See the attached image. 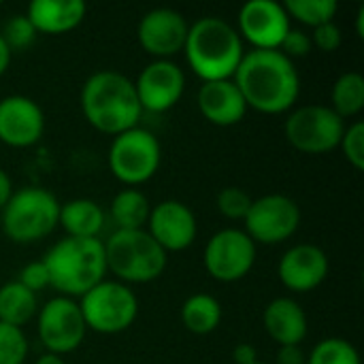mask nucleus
<instances>
[{"label": "nucleus", "instance_id": "1", "mask_svg": "<svg viewBox=\"0 0 364 364\" xmlns=\"http://www.w3.org/2000/svg\"><path fill=\"white\" fill-rule=\"evenodd\" d=\"M247 109L267 115L290 111L301 94V77L294 62L279 51L252 49L245 51L235 77Z\"/></svg>", "mask_w": 364, "mask_h": 364}, {"label": "nucleus", "instance_id": "2", "mask_svg": "<svg viewBox=\"0 0 364 364\" xmlns=\"http://www.w3.org/2000/svg\"><path fill=\"white\" fill-rule=\"evenodd\" d=\"M81 111L92 128L109 136L136 128L143 115L134 83L115 70H100L87 77L81 87Z\"/></svg>", "mask_w": 364, "mask_h": 364}, {"label": "nucleus", "instance_id": "3", "mask_svg": "<svg viewBox=\"0 0 364 364\" xmlns=\"http://www.w3.org/2000/svg\"><path fill=\"white\" fill-rule=\"evenodd\" d=\"M183 53L196 77L207 83L232 79L245 49L237 28L228 21L222 17H200L188 28Z\"/></svg>", "mask_w": 364, "mask_h": 364}, {"label": "nucleus", "instance_id": "4", "mask_svg": "<svg viewBox=\"0 0 364 364\" xmlns=\"http://www.w3.org/2000/svg\"><path fill=\"white\" fill-rule=\"evenodd\" d=\"M43 264L49 273L51 288L62 296L81 299L105 279V243L100 239L66 237L45 254Z\"/></svg>", "mask_w": 364, "mask_h": 364}, {"label": "nucleus", "instance_id": "5", "mask_svg": "<svg viewBox=\"0 0 364 364\" xmlns=\"http://www.w3.org/2000/svg\"><path fill=\"white\" fill-rule=\"evenodd\" d=\"M107 271L122 284H149L166 269V252L143 230H115L105 243Z\"/></svg>", "mask_w": 364, "mask_h": 364}, {"label": "nucleus", "instance_id": "6", "mask_svg": "<svg viewBox=\"0 0 364 364\" xmlns=\"http://www.w3.org/2000/svg\"><path fill=\"white\" fill-rule=\"evenodd\" d=\"M2 213V230L13 243H36L58 228L60 203L43 188L13 192Z\"/></svg>", "mask_w": 364, "mask_h": 364}, {"label": "nucleus", "instance_id": "7", "mask_svg": "<svg viewBox=\"0 0 364 364\" xmlns=\"http://www.w3.org/2000/svg\"><path fill=\"white\" fill-rule=\"evenodd\" d=\"M81 316L90 331L100 335H117L130 328L139 316L134 292L122 282L102 279L81 296Z\"/></svg>", "mask_w": 364, "mask_h": 364}, {"label": "nucleus", "instance_id": "8", "mask_svg": "<svg viewBox=\"0 0 364 364\" xmlns=\"http://www.w3.org/2000/svg\"><path fill=\"white\" fill-rule=\"evenodd\" d=\"M162 160L158 139L145 128H132L113 136L109 147V168L117 181L126 186H141L149 181Z\"/></svg>", "mask_w": 364, "mask_h": 364}, {"label": "nucleus", "instance_id": "9", "mask_svg": "<svg viewBox=\"0 0 364 364\" xmlns=\"http://www.w3.org/2000/svg\"><path fill=\"white\" fill-rule=\"evenodd\" d=\"M284 132L294 149L320 156L339 147L346 132V122L331 107L309 105L288 115Z\"/></svg>", "mask_w": 364, "mask_h": 364}, {"label": "nucleus", "instance_id": "10", "mask_svg": "<svg viewBox=\"0 0 364 364\" xmlns=\"http://www.w3.org/2000/svg\"><path fill=\"white\" fill-rule=\"evenodd\" d=\"M245 220V235L254 243L277 245L288 241L301 226V209L286 194H267L252 200Z\"/></svg>", "mask_w": 364, "mask_h": 364}, {"label": "nucleus", "instance_id": "11", "mask_svg": "<svg viewBox=\"0 0 364 364\" xmlns=\"http://www.w3.org/2000/svg\"><path fill=\"white\" fill-rule=\"evenodd\" d=\"M256 262V243L239 228H224L215 232L203 252L207 273L224 284L243 279Z\"/></svg>", "mask_w": 364, "mask_h": 364}, {"label": "nucleus", "instance_id": "12", "mask_svg": "<svg viewBox=\"0 0 364 364\" xmlns=\"http://www.w3.org/2000/svg\"><path fill=\"white\" fill-rule=\"evenodd\" d=\"M36 328L47 354L55 356L75 352L87 333L79 303L68 296H58L45 303L38 311Z\"/></svg>", "mask_w": 364, "mask_h": 364}, {"label": "nucleus", "instance_id": "13", "mask_svg": "<svg viewBox=\"0 0 364 364\" xmlns=\"http://www.w3.org/2000/svg\"><path fill=\"white\" fill-rule=\"evenodd\" d=\"M290 17L275 0H250L239 11V36L254 49L277 51L290 32Z\"/></svg>", "mask_w": 364, "mask_h": 364}, {"label": "nucleus", "instance_id": "14", "mask_svg": "<svg viewBox=\"0 0 364 364\" xmlns=\"http://www.w3.org/2000/svg\"><path fill=\"white\" fill-rule=\"evenodd\" d=\"M132 83L143 111L166 113L181 100L186 90V75L171 60H154Z\"/></svg>", "mask_w": 364, "mask_h": 364}, {"label": "nucleus", "instance_id": "15", "mask_svg": "<svg viewBox=\"0 0 364 364\" xmlns=\"http://www.w3.org/2000/svg\"><path fill=\"white\" fill-rule=\"evenodd\" d=\"M188 28V21L179 11L154 9L141 17L136 38L149 55L156 60H168L183 51Z\"/></svg>", "mask_w": 364, "mask_h": 364}, {"label": "nucleus", "instance_id": "16", "mask_svg": "<svg viewBox=\"0 0 364 364\" xmlns=\"http://www.w3.org/2000/svg\"><path fill=\"white\" fill-rule=\"evenodd\" d=\"M147 232L166 254L183 252L196 239V215L179 200H162L149 211Z\"/></svg>", "mask_w": 364, "mask_h": 364}, {"label": "nucleus", "instance_id": "17", "mask_svg": "<svg viewBox=\"0 0 364 364\" xmlns=\"http://www.w3.org/2000/svg\"><path fill=\"white\" fill-rule=\"evenodd\" d=\"M45 132V115L28 96H6L0 100V143L9 147H32Z\"/></svg>", "mask_w": 364, "mask_h": 364}, {"label": "nucleus", "instance_id": "18", "mask_svg": "<svg viewBox=\"0 0 364 364\" xmlns=\"http://www.w3.org/2000/svg\"><path fill=\"white\" fill-rule=\"evenodd\" d=\"M277 275L288 290L299 294L311 292L328 275V256L311 243L294 245L282 256Z\"/></svg>", "mask_w": 364, "mask_h": 364}, {"label": "nucleus", "instance_id": "19", "mask_svg": "<svg viewBox=\"0 0 364 364\" xmlns=\"http://www.w3.org/2000/svg\"><path fill=\"white\" fill-rule=\"evenodd\" d=\"M196 102L200 115L213 126H222V128L239 124L247 113V105L232 79L203 83Z\"/></svg>", "mask_w": 364, "mask_h": 364}, {"label": "nucleus", "instance_id": "20", "mask_svg": "<svg viewBox=\"0 0 364 364\" xmlns=\"http://www.w3.org/2000/svg\"><path fill=\"white\" fill-rule=\"evenodd\" d=\"M267 335L282 346H301L307 337V316L303 307L288 296L273 299L262 314Z\"/></svg>", "mask_w": 364, "mask_h": 364}, {"label": "nucleus", "instance_id": "21", "mask_svg": "<svg viewBox=\"0 0 364 364\" xmlns=\"http://www.w3.org/2000/svg\"><path fill=\"white\" fill-rule=\"evenodd\" d=\"M85 13L83 0H32L26 17L36 34H66L83 21Z\"/></svg>", "mask_w": 364, "mask_h": 364}, {"label": "nucleus", "instance_id": "22", "mask_svg": "<svg viewBox=\"0 0 364 364\" xmlns=\"http://www.w3.org/2000/svg\"><path fill=\"white\" fill-rule=\"evenodd\" d=\"M58 224L75 239H98L105 228V211L90 198H75L60 205Z\"/></svg>", "mask_w": 364, "mask_h": 364}, {"label": "nucleus", "instance_id": "23", "mask_svg": "<svg viewBox=\"0 0 364 364\" xmlns=\"http://www.w3.org/2000/svg\"><path fill=\"white\" fill-rule=\"evenodd\" d=\"M38 309L36 294L23 288L19 282H9L0 286V322L23 328Z\"/></svg>", "mask_w": 364, "mask_h": 364}, {"label": "nucleus", "instance_id": "24", "mask_svg": "<svg viewBox=\"0 0 364 364\" xmlns=\"http://www.w3.org/2000/svg\"><path fill=\"white\" fill-rule=\"evenodd\" d=\"M149 200L136 188H126L111 200V220L117 230H143L149 220Z\"/></svg>", "mask_w": 364, "mask_h": 364}, {"label": "nucleus", "instance_id": "25", "mask_svg": "<svg viewBox=\"0 0 364 364\" xmlns=\"http://www.w3.org/2000/svg\"><path fill=\"white\" fill-rule=\"evenodd\" d=\"M181 322L194 335H209L222 322V305L211 294H192L181 307Z\"/></svg>", "mask_w": 364, "mask_h": 364}, {"label": "nucleus", "instance_id": "26", "mask_svg": "<svg viewBox=\"0 0 364 364\" xmlns=\"http://www.w3.org/2000/svg\"><path fill=\"white\" fill-rule=\"evenodd\" d=\"M333 111L346 119L354 117L364 109V77L360 73H343L333 85Z\"/></svg>", "mask_w": 364, "mask_h": 364}, {"label": "nucleus", "instance_id": "27", "mask_svg": "<svg viewBox=\"0 0 364 364\" xmlns=\"http://www.w3.org/2000/svg\"><path fill=\"white\" fill-rule=\"evenodd\" d=\"M284 9L290 19H296L309 28H318L322 23H331L339 11L337 0H288Z\"/></svg>", "mask_w": 364, "mask_h": 364}, {"label": "nucleus", "instance_id": "28", "mask_svg": "<svg viewBox=\"0 0 364 364\" xmlns=\"http://www.w3.org/2000/svg\"><path fill=\"white\" fill-rule=\"evenodd\" d=\"M307 364H360L358 350L339 337L322 339L311 354L307 356Z\"/></svg>", "mask_w": 364, "mask_h": 364}, {"label": "nucleus", "instance_id": "29", "mask_svg": "<svg viewBox=\"0 0 364 364\" xmlns=\"http://www.w3.org/2000/svg\"><path fill=\"white\" fill-rule=\"evenodd\" d=\"M28 341L21 328L0 322V364H23Z\"/></svg>", "mask_w": 364, "mask_h": 364}, {"label": "nucleus", "instance_id": "30", "mask_svg": "<svg viewBox=\"0 0 364 364\" xmlns=\"http://www.w3.org/2000/svg\"><path fill=\"white\" fill-rule=\"evenodd\" d=\"M6 43V47L13 51H23L28 49L34 38H36V30L34 26L30 23V19L26 15H13L6 23H4V30L0 34Z\"/></svg>", "mask_w": 364, "mask_h": 364}, {"label": "nucleus", "instance_id": "31", "mask_svg": "<svg viewBox=\"0 0 364 364\" xmlns=\"http://www.w3.org/2000/svg\"><path fill=\"white\" fill-rule=\"evenodd\" d=\"M250 205H252V198L247 192H243L241 188L237 186H230V188H224L220 194H218V209L224 218L228 220H243L250 211Z\"/></svg>", "mask_w": 364, "mask_h": 364}, {"label": "nucleus", "instance_id": "32", "mask_svg": "<svg viewBox=\"0 0 364 364\" xmlns=\"http://www.w3.org/2000/svg\"><path fill=\"white\" fill-rule=\"evenodd\" d=\"M339 147L343 149L346 160L356 168L363 171L364 168V124L363 122H354L352 126L346 128Z\"/></svg>", "mask_w": 364, "mask_h": 364}, {"label": "nucleus", "instance_id": "33", "mask_svg": "<svg viewBox=\"0 0 364 364\" xmlns=\"http://www.w3.org/2000/svg\"><path fill=\"white\" fill-rule=\"evenodd\" d=\"M311 36L307 34V32H303V30H296V28H290V32L286 34V38L282 41V45H279V53H284L288 60H292V58H305V55H309V51H311Z\"/></svg>", "mask_w": 364, "mask_h": 364}, {"label": "nucleus", "instance_id": "34", "mask_svg": "<svg viewBox=\"0 0 364 364\" xmlns=\"http://www.w3.org/2000/svg\"><path fill=\"white\" fill-rule=\"evenodd\" d=\"M19 282L23 288H28L30 292H38L43 288H49V273L43 264V260H36V262H28L21 271H19V277L15 279Z\"/></svg>", "mask_w": 364, "mask_h": 364}, {"label": "nucleus", "instance_id": "35", "mask_svg": "<svg viewBox=\"0 0 364 364\" xmlns=\"http://www.w3.org/2000/svg\"><path fill=\"white\" fill-rule=\"evenodd\" d=\"M341 41H343V36H341V30H339V26H337L335 21H331V23H322V26L314 28L311 45H314V47H318V49H320V51H324V53H333V51H337V49L341 47Z\"/></svg>", "mask_w": 364, "mask_h": 364}, {"label": "nucleus", "instance_id": "36", "mask_svg": "<svg viewBox=\"0 0 364 364\" xmlns=\"http://www.w3.org/2000/svg\"><path fill=\"white\" fill-rule=\"evenodd\" d=\"M275 364H307V356L299 346H282L277 350Z\"/></svg>", "mask_w": 364, "mask_h": 364}, {"label": "nucleus", "instance_id": "37", "mask_svg": "<svg viewBox=\"0 0 364 364\" xmlns=\"http://www.w3.org/2000/svg\"><path fill=\"white\" fill-rule=\"evenodd\" d=\"M232 358L237 364H254L258 363V352L250 343H239L232 352Z\"/></svg>", "mask_w": 364, "mask_h": 364}, {"label": "nucleus", "instance_id": "38", "mask_svg": "<svg viewBox=\"0 0 364 364\" xmlns=\"http://www.w3.org/2000/svg\"><path fill=\"white\" fill-rule=\"evenodd\" d=\"M11 194H13L11 179H9V175L0 168V211H2V209H4V205L9 203Z\"/></svg>", "mask_w": 364, "mask_h": 364}, {"label": "nucleus", "instance_id": "39", "mask_svg": "<svg viewBox=\"0 0 364 364\" xmlns=\"http://www.w3.org/2000/svg\"><path fill=\"white\" fill-rule=\"evenodd\" d=\"M9 64H11V49L6 47L4 38L0 36V77H2L4 73H6Z\"/></svg>", "mask_w": 364, "mask_h": 364}, {"label": "nucleus", "instance_id": "40", "mask_svg": "<svg viewBox=\"0 0 364 364\" xmlns=\"http://www.w3.org/2000/svg\"><path fill=\"white\" fill-rule=\"evenodd\" d=\"M34 364H66L60 356H55V354H43L38 360Z\"/></svg>", "mask_w": 364, "mask_h": 364}, {"label": "nucleus", "instance_id": "41", "mask_svg": "<svg viewBox=\"0 0 364 364\" xmlns=\"http://www.w3.org/2000/svg\"><path fill=\"white\" fill-rule=\"evenodd\" d=\"M356 34H358V38L364 36V6L358 9V15H356Z\"/></svg>", "mask_w": 364, "mask_h": 364}, {"label": "nucleus", "instance_id": "42", "mask_svg": "<svg viewBox=\"0 0 364 364\" xmlns=\"http://www.w3.org/2000/svg\"><path fill=\"white\" fill-rule=\"evenodd\" d=\"M254 364H267V363H260V360H258V363H254Z\"/></svg>", "mask_w": 364, "mask_h": 364}, {"label": "nucleus", "instance_id": "43", "mask_svg": "<svg viewBox=\"0 0 364 364\" xmlns=\"http://www.w3.org/2000/svg\"><path fill=\"white\" fill-rule=\"evenodd\" d=\"M0 4H2V2H0Z\"/></svg>", "mask_w": 364, "mask_h": 364}]
</instances>
